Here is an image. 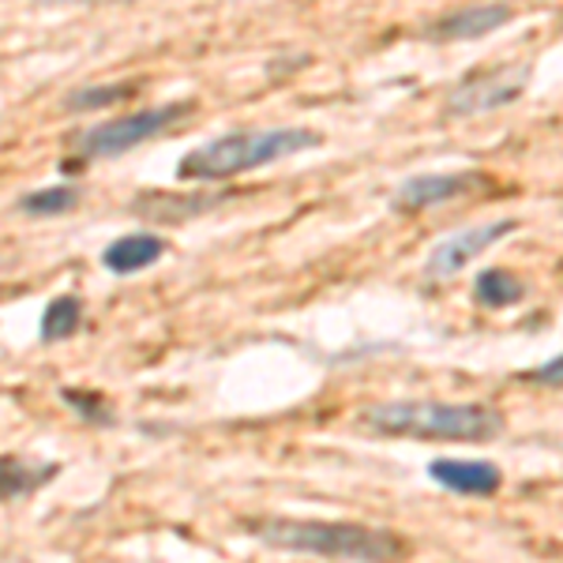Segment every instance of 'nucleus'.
Listing matches in <instances>:
<instances>
[{
    "mask_svg": "<svg viewBox=\"0 0 563 563\" xmlns=\"http://www.w3.org/2000/svg\"><path fill=\"white\" fill-rule=\"evenodd\" d=\"M79 203V188L57 185V188H34L20 199V211L34 218H49V214H65Z\"/></svg>",
    "mask_w": 563,
    "mask_h": 563,
    "instance_id": "obj_14",
    "label": "nucleus"
},
{
    "mask_svg": "<svg viewBox=\"0 0 563 563\" xmlns=\"http://www.w3.org/2000/svg\"><path fill=\"white\" fill-rule=\"evenodd\" d=\"M162 256H166V241L158 233H124L113 244H106L102 267L113 275H135V271L154 267Z\"/></svg>",
    "mask_w": 563,
    "mask_h": 563,
    "instance_id": "obj_10",
    "label": "nucleus"
},
{
    "mask_svg": "<svg viewBox=\"0 0 563 563\" xmlns=\"http://www.w3.org/2000/svg\"><path fill=\"white\" fill-rule=\"evenodd\" d=\"M519 230V218H499V222H485V225H470V230H459L455 238L440 241L424 260V278L448 282L451 275H459L466 263H474L481 252H488L493 244Z\"/></svg>",
    "mask_w": 563,
    "mask_h": 563,
    "instance_id": "obj_7",
    "label": "nucleus"
},
{
    "mask_svg": "<svg viewBox=\"0 0 563 563\" xmlns=\"http://www.w3.org/2000/svg\"><path fill=\"white\" fill-rule=\"evenodd\" d=\"M526 297V282L507 267H488L474 278V301L485 308H511Z\"/></svg>",
    "mask_w": 563,
    "mask_h": 563,
    "instance_id": "obj_11",
    "label": "nucleus"
},
{
    "mask_svg": "<svg viewBox=\"0 0 563 563\" xmlns=\"http://www.w3.org/2000/svg\"><path fill=\"white\" fill-rule=\"evenodd\" d=\"M323 135L312 129H260V132H230L203 147L188 151L177 166L180 180H230L249 169L271 166L278 158H294L301 151L320 147Z\"/></svg>",
    "mask_w": 563,
    "mask_h": 563,
    "instance_id": "obj_3",
    "label": "nucleus"
},
{
    "mask_svg": "<svg viewBox=\"0 0 563 563\" xmlns=\"http://www.w3.org/2000/svg\"><path fill=\"white\" fill-rule=\"evenodd\" d=\"M530 65H493V68H474L466 79H459L443 98V113L448 117H485L496 109L511 106L522 98V90L530 87Z\"/></svg>",
    "mask_w": 563,
    "mask_h": 563,
    "instance_id": "obj_5",
    "label": "nucleus"
},
{
    "mask_svg": "<svg viewBox=\"0 0 563 563\" xmlns=\"http://www.w3.org/2000/svg\"><path fill=\"white\" fill-rule=\"evenodd\" d=\"M135 95V84H109V87H84V90H71L65 98V109L68 113H87V109H102V106H113L121 98Z\"/></svg>",
    "mask_w": 563,
    "mask_h": 563,
    "instance_id": "obj_15",
    "label": "nucleus"
},
{
    "mask_svg": "<svg viewBox=\"0 0 563 563\" xmlns=\"http://www.w3.org/2000/svg\"><path fill=\"white\" fill-rule=\"evenodd\" d=\"M196 113V102H166V106H151V109H135V113L113 117L106 124H95V129H84L71 135V151L79 154L84 162H109V158H121L140 143L154 140V135L177 129L180 121Z\"/></svg>",
    "mask_w": 563,
    "mask_h": 563,
    "instance_id": "obj_4",
    "label": "nucleus"
},
{
    "mask_svg": "<svg viewBox=\"0 0 563 563\" xmlns=\"http://www.w3.org/2000/svg\"><path fill=\"white\" fill-rule=\"evenodd\" d=\"M429 477L459 496H493L504 485V474L485 459H435Z\"/></svg>",
    "mask_w": 563,
    "mask_h": 563,
    "instance_id": "obj_9",
    "label": "nucleus"
},
{
    "mask_svg": "<svg viewBox=\"0 0 563 563\" xmlns=\"http://www.w3.org/2000/svg\"><path fill=\"white\" fill-rule=\"evenodd\" d=\"M526 384H538V387H563V353L552 361H544V365L522 372Z\"/></svg>",
    "mask_w": 563,
    "mask_h": 563,
    "instance_id": "obj_17",
    "label": "nucleus"
},
{
    "mask_svg": "<svg viewBox=\"0 0 563 563\" xmlns=\"http://www.w3.org/2000/svg\"><path fill=\"white\" fill-rule=\"evenodd\" d=\"M45 4H90V0H45Z\"/></svg>",
    "mask_w": 563,
    "mask_h": 563,
    "instance_id": "obj_18",
    "label": "nucleus"
},
{
    "mask_svg": "<svg viewBox=\"0 0 563 563\" xmlns=\"http://www.w3.org/2000/svg\"><path fill=\"white\" fill-rule=\"evenodd\" d=\"M244 530L271 549L301 552L320 560L346 563H395L406 556V541L390 530L365 522H323V519H249Z\"/></svg>",
    "mask_w": 563,
    "mask_h": 563,
    "instance_id": "obj_1",
    "label": "nucleus"
},
{
    "mask_svg": "<svg viewBox=\"0 0 563 563\" xmlns=\"http://www.w3.org/2000/svg\"><path fill=\"white\" fill-rule=\"evenodd\" d=\"M53 474H57V466H31V462H23V459H4V466H0L4 499L34 493V488L45 485V481H49Z\"/></svg>",
    "mask_w": 563,
    "mask_h": 563,
    "instance_id": "obj_13",
    "label": "nucleus"
},
{
    "mask_svg": "<svg viewBox=\"0 0 563 563\" xmlns=\"http://www.w3.org/2000/svg\"><path fill=\"white\" fill-rule=\"evenodd\" d=\"M357 424L372 435H410V440L485 443L504 432V413L485 402H376L361 410Z\"/></svg>",
    "mask_w": 563,
    "mask_h": 563,
    "instance_id": "obj_2",
    "label": "nucleus"
},
{
    "mask_svg": "<svg viewBox=\"0 0 563 563\" xmlns=\"http://www.w3.org/2000/svg\"><path fill=\"white\" fill-rule=\"evenodd\" d=\"M79 323H84V301L71 294L53 297L42 316V342H65L79 331Z\"/></svg>",
    "mask_w": 563,
    "mask_h": 563,
    "instance_id": "obj_12",
    "label": "nucleus"
},
{
    "mask_svg": "<svg viewBox=\"0 0 563 563\" xmlns=\"http://www.w3.org/2000/svg\"><path fill=\"white\" fill-rule=\"evenodd\" d=\"M493 188V177L481 174V169H459V174H417L406 177L402 185L390 192V207L398 214H417L429 211V207L455 203V199L477 196Z\"/></svg>",
    "mask_w": 563,
    "mask_h": 563,
    "instance_id": "obj_6",
    "label": "nucleus"
},
{
    "mask_svg": "<svg viewBox=\"0 0 563 563\" xmlns=\"http://www.w3.org/2000/svg\"><path fill=\"white\" fill-rule=\"evenodd\" d=\"M515 20V8L511 4H470V8H455L448 12L443 20L429 23L424 38L429 42H474V38H485V34L499 31Z\"/></svg>",
    "mask_w": 563,
    "mask_h": 563,
    "instance_id": "obj_8",
    "label": "nucleus"
},
{
    "mask_svg": "<svg viewBox=\"0 0 563 563\" xmlns=\"http://www.w3.org/2000/svg\"><path fill=\"white\" fill-rule=\"evenodd\" d=\"M60 398L76 410L84 421L90 424H113V413H109V406H106V398H98V395H87V390H60Z\"/></svg>",
    "mask_w": 563,
    "mask_h": 563,
    "instance_id": "obj_16",
    "label": "nucleus"
}]
</instances>
